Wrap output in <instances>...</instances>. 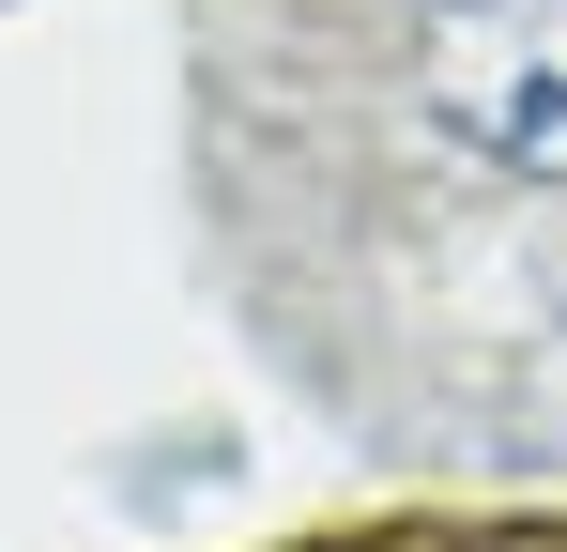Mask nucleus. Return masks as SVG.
Instances as JSON below:
<instances>
[{
    "label": "nucleus",
    "mask_w": 567,
    "mask_h": 552,
    "mask_svg": "<svg viewBox=\"0 0 567 552\" xmlns=\"http://www.w3.org/2000/svg\"><path fill=\"white\" fill-rule=\"evenodd\" d=\"M414 92L491 170L567 184V0H414Z\"/></svg>",
    "instance_id": "1"
}]
</instances>
